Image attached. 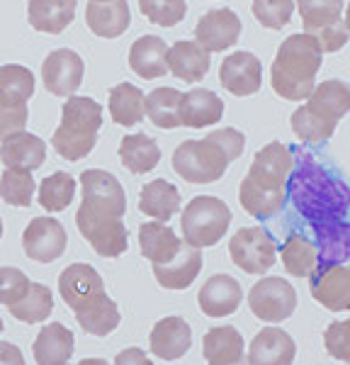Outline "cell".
<instances>
[{
    "instance_id": "cell-1",
    "label": "cell",
    "mask_w": 350,
    "mask_h": 365,
    "mask_svg": "<svg viewBox=\"0 0 350 365\" xmlns=\"http://www.w3.org/2000/svg\"><path fill=\"white\" fill-rule=\"evenodd\" d=\"M287 195L309 225L338 222L350 210V187L334 178L307 149H292Z\"/></svg>"
},
{
    "instance_id": "cell-2",
    "label": "cell",
    "mask_w": 350,
    "mask_h": 365,
    "mask_svg": "<svg viewBox=\"0 0 350 365\" xmlns=\"http://www.w3.org/2000/svg\"><path fill=\"white\" fill-rule=\"evenodd\" d=\"M292 170V151L280 141L265 144L255 154L248 175L241 180V207L255 220H267L285 207L287 178Z\"/></svg>"
},
{
    "instance_id": "cell-3",
    "label": "cell",
    "mask_w": 350,
    "mask_h": 365,
    "mask_svg": "<svg viewBox=\"0 0 350 365\" xmlns=\"http://www.w3.org/2000/svg\"><path fill=\"white\" fill-rule=\"evenodd\" d=\"M246 149V137L238 129L224 127L204 139L183 141L173 151V170L192 185H207L226 173V166Z\"/></svg>"
},
{
    "instance_id": "cell-4",
    "label": "cell",
    "mask_w": 350,
    "mask_h": 365,
    "mask_svg": "<svg viewBox=\"0 0 350 365\" xmlns=\"http://www.w3.org/2000/svg\"><path fill=\"white\" fill-rule=\"evenodd\" d=\"M321 46L307 32L292 34L280 44L270 68V86L280 98L299 103L312 96L321 68Z\"/></svg>"
},
{
    "instance_id": "cell-5",
    "label": "cell",
    "mask_w": 350,
    "mask_h": 365,
    "mask_svg": "<svg viewBox=\"0 0 350 365\" xmlns=\"http://www.w3.org/2000/svg\"><path fill=\"white\" fill-rule=\"evenodd\" d=\"M350 113V86L346 81L329 78L314 86L307 105L290 117L292 132L304 144H324L334 137L336 125Z\"/></svg>"
},
{
    "instance_id": "cell-6",
    "label": "cell",
    "mask_w": 350,
    "mask_h": 365,
    "mask_svg": "<svg viewBox=\"0 0 350 365\" xmlns=\"http://www.w3.org/2000/svg\"><path fill=\"white\" fill-rule=\"evenodd\" d=\"M102 127V105L92 98L71 96L63 103L61 125L51 137L56 154L66 161H80L95 149L97 132Z\"/></svg>"
},
{
    "instance_id": "cell-7",
    "label": "cell",
    "mask_w": 350,
    "mask_h": 365,
    "mask_svg": "<svg viewBox=\"0 0 350 365\" xmlns=\"http://www.w3.org/2000/svg\"><path fill=\"white\" fill-rule=\"evenodd\" d=\"M34 96V73L20 63L0 66V141L25 132L27 103Z\"/></svg>"
},
{
    "instance_id": "cell-8",
    "label": "cell",
    "mask_w": 350,
    "mask_h": 365,
    "mask_svg": "<svg viewBox=\"0 0 350 365\" xmlns=\"http://www.w3.org/2000/svg\"><path fill=\"white\" fill-rule=\"evenodd\" d=\"M231 225V210L226 202L212 195L192 197L188 207L183 212V241L195 249H204V246H214L217 241L224 239Z\"/></svg>"
},
{
    "instance_id": "cell-9",
    "label": "cell",
    "mask_w": 350,
    "mask_h": 365,
    "mask_svg": "<svg viewBox=\"0 0 350 365\" xmlns=\"http://www.w3.org/2000/svg\"><path fill=\"white\" fill-rule=\"evenodd\" d=\"M304 32L312 34L326 54H336L348 42V29L343 22V0H295Z\"/></svg>"
},
{
    "instance_id": "cell-10",
    "label": "cell",
    "mask_w": 350,
    "mask_h": 365,
    "mask_svg": "<svg viewBox=\"0 0 350 365\" xmlns=\"http://www.w3.org/2000/svg\"><path fill=\"white\" fill-rule=\"evenodd\" d=\"M75 227H78V232L83 234L85 241L90 244V249L95 251L97 256L117 258L127 251V246H129L127 227L120 217L97 215V212H92L80 205L78 215H75Z\"/></svg>"
},
{
    "instance_id": "cell-11",
    "label": "cell",
    "mask_w": 350,
    "mask_h": 365,
    "mask_svg": "<svg viewBox=\"0 0 350 365\" xmlns=\"http://www.w3.org/2000/svg\"><path fill=\"white\" fill-rule=\"evenodd\" d=\"M229 256L243 273L262 275L275 263L277 246L262 227H243L229 241Z\"/></svg>"
},
{
    "instance_id": "cell-12",
    "label": "cell",
    "mask_w": 350,
    "mask_h": 365,
    "mask_svg": "<svg viewBox=\"0 0 350 365\" xmlns=\"http://www.w3.org/2000/svg\"><path fill=\"white\" fill-rule=\"evenodd\" d=\"M248 307L267 324L285 322L297 309V290L285 278H262L250 287Z\"/></svg>"
},
{
    "instance_id": "cell-13",
    "label": "cell",
    "mask_w": 350,
    "mask_h": 365,
    "mask_svg": "<svg viewBox=\"0 0 350 365\" xmlns=\"http://www.w3.org/2000/svg\"><path fill=\"white\" fill-rule=\"evenodd\" d=\"M80 187H83V207L97 212V215L120 217L127 212V195L122 182L112 173L100 168H88L80 173Z\"/></svg>"
},
{
    "instance_id": "cell-14",
    "label": "cell",
    "mask_w": 350,
    "mask_h": 365,
    "mask_svg": "<svg viewBox=\"0 0 350 365\" xmlns=\"http://www.w3.org/2000/svg\"><path fill=\"white\" fill-rule=\"evenodd\" d=\"M66 229L54 217H37L22 234V249L32 261L51 263L66 251Z\"/></svg>"
},
{
    "instance_id": "cell-15",
    "label": "cell",
    "mask_w": 350,
    "mask_h": 365,
    "mask_svg": "<svg viewBox=\"0 0 350 365\" xmlns=\"http://www.w3.org/2000/svg\"><path fill=\"white\" fill-rule=\"evenodd\" d=\"M85 63L71 49H56L44 58L42 63V81L46 91L58 98H71L78 86L83 83Z\"/></svg>"
},
{
    "instance_id": "cell-16",
    "label": "cell",
    "mask_w": 350,
    "mask_h": 365,
    "mask_svg": "<svg viewBox=\"0 0 350 365\" xmlns=\"http://www.w3.org/2000/svg\"><path fill=\"white\" fill-rule=\"evenodd\" d=\"M195 37L197 44L202 49H207L209 54L212 51H224L238 42L241 37V17H238L233 10L229 8H217L209 10L200 17L195 27Z\"/></svg>"
},
{
    "instance_id": "cell-17",
    "label": "cell",
    "mask_w": 350,
    "mask_h": 365,
    "mask_svg": "<svg viewBox=\"0 0 350 365\" xmlns=\"http://www.w3.org/2000/svg\"><path fill=\"white\" fill-rule=\"evenodd\" d=\"M219 81L231 96L248 98L260 91L262 83V63L250 51H233L221 61Z\"/></svg>"
},
{
    "instance_id": "cell-18",
    "label": "cell",
    "mask_w": 350,
    "mask_h": 365,
    "mask_svg": "<svg viewBox=\"0 0 350 365\" xmlns=\"http://www.w3.org/2000/svg\"><path fill=\"white\" fill-rule=\"evenodd\" d=\"M312 282V297L321 307L331 312L350 309V268L348 266H326L317 268L309 275Z\"/></svg>"
},
{
    "instance_id": "cell-19",
    "label": "cell",
    "mask_w": 350,
    "mask_h": 365,
    "mask_svg": "<svg viewBox=\"0 0 350 365\" xmlns=\"http://www.w3.org/2000/svg\"><path fill=\"white\" fill-rule=\"evenodd\" d=\"M202 249H195L190 244H183L171 261L154 263V275L161 287L166 290H188L202 270Z\"/></svg>"
},
{
    "instance_id": "cell-20",
    "label": "cell",
    "mask_w": 350,
    "mask_h": 365,
    "mask_svg": "<svg viewBox=\"0 0 350 365\" xmlns=\"http://www.w3.org/2000/svg\"><path fill=\"white\" fill-rule=\"evenodd\" d=\"M297 356V344L287 331L267 327L255 334L248 349V365H292Z\"/></svg>"
},
{
    "instance_id": "cell-21",
    "label": "cell",
    "mask_w": 350,
    "mask_h": 365,
    "mask_svg": "<svg viewBox=\"0 0 350 365\" xmlns=\"http://www.w3.org/2000/svg\"><path fill=\"white\" fill-rule=\"evenodd\" d=\"M243 299V290L238 285V280H233L231 275H212L207 282L202 285L200 295H197V302H200V309L207 317H229L233 314L238 307H241Z\"/></svg>"
},
{
    "instance_id": "cell-22",
    "label": "cell",
    "mask_w": 350,
    "mask_h": 365,
    "mask_svg": "<svg viewBox=\"0 0 350 365\" xmlns=\"http://www.w3.org/2000/svg\"><path fill=\"white\" fill-rule=\"evenodd\" d=\"M58 292H61L63 302L75 312L78 307H83L88 299L105 292V282L92 266H88V263H73L58 278Z\"/></svg>"
},
{
    "instance_id": "cell-23",
    "label": "cell",
    "mask_w": 350,
    "mask_h": 365,
    "mask_svg": "<svg viewBox=\"0 0 350 365\" xmlns=\"http://www.w3.org/2000/svg\"><path fill=\"white\" fill-rule=\"evenodd\" d=\"M151 351L161 361H178L192 346V331L190 324L180 317H166V319L156 322V327L151 329Z\"/></svg>"
},
{
    "instance_id": "cell-24",
    "label": "cell",
    "mask_w": 350,
    "mask_h": 365,
    "mask_svg": "<svg viewBox=\"0 0 350 365\" xmlns=\"http://www.w3.org/2000/svg\"><path fill=\"white\" fill-rule=\"evenodd\" d=\"M85 22L90 32L102 39L122 37L132 22L129 3L127 0H105V3L90 0L85 8Z\"/></svg>"
},
{
    "instance_id": "cell-25",
    "label": "cell",
    "mask_w": 350,
    "mask_h": 365,
    "mask_svg": "<svg viewBox=\"0 0 350 365\" xmlns=\"http://www.w3.org/2000/svg\"><path fill=\"white\" fill-rule=\"evenodd\" d=\"M312 232L317 237V268L341 266L350 258V222H317L312 225Z\"/></svg>"
},
{
    "instance_id": "cell-26",
    "label": "cell",
    "mask_w": 350,
    "mask_h": 365,
    "mask_svg": "<svg viewBox=\"0 0 350 365\" xmlns=\"http://www.w3.org/2000/svg\"><path fill=\"white\" fill-rule=\"evenodd\" d=\"M221 115H224V103L217 93L207 91V88H195L190 93H183V103H180V127H209L219 125Z\"/></svg>"
},
{
    "instance_id": "cell-27",
    "label": "cell",
    "mask_w": 350,
    "mask_h": 365,
    "mask_svg": "<svg viewBox=\"0 0 350 365\" xmlns=\"http://www.w3.org/2000/svg\"><path fill=\"white\" fill-rule=\"evenodd\" d=\"M168 46L156 34L139 37L129 49V68L146 81L161 78L168 73Z\"/></svg>"
},
{
    "instance_id": "cell-28",
    "label": "cell",
    "mask_w": 350,
    "mask_h": 365,
    "mask_svg": "<svg viewBox=\"0 0 350 365\" xmlns=\"http://www.w3.org/2000/svg\"><path fill=\"white\" fill-rule=\"evenodd\" d=\"M32 353L37 365H68L73 356V331L58 322H51L34 339Z\"/></svg>"
},
{
    "instance_id": "cell-29",
    "label": "cell",
    "mask_w": 350,
    "mask_h": 365,
    "mask_svg": "<svg viewBox=\"0 0 350 365\" xmlns=\"http://www.w3.org/2000/svg\"><path fill=\"white\" fill-rule=\"evenodd\" d=\"M209 66V51L197 42H175V46L168 49V71L185 83H200Z\"/></svg>"
},
{
    "instance_id": "cell-30",
    "label": "cell",
    "mask_w": 350,
    "mask_h": 365,
    "mask_svg": "<svg viewBox=\"0 0 350 365\" xmlns=\"http://www.w3.org/2000/svg\"><path fill=\"white\" fill-rule=\"evenodd\" d=\"M75 319H78L80 329L85 334H92V336H107L112 334L117 327H120V309H117V302L110 299L107 292H100L92 299H88L83 307H78L73 312Z\"/></svg>"
},
{
    "instance_id": "cell-31",
    "label": "cell",
    "mask_w": 350,
    "mask_h": 365,
    "mask_svg": "<svg viewBox=\"0 0 350 365\" xmlns=\"http://www.w3.org/2000/svg\"><path fill=\"white\" fill-rule=\"evenodd\" d=\"M0 161L5 163V168L34 170L46 161V144L37 134L20 132L3 141V146H0Z\"/></svg>"
},
{
    "instance_id": "cell-32",
    "label": "cell",
    "mask_w": 350,
    "mask_h": 365,
    "mask_svg": "<svg viewBox=\"0 0 350 365\" xmlns=\"http://www.w3.org/2000/svg\"><path fill=\"white\" fill-rule=\"evenodd\" d=\"M75 0H29V25L46 34H61L75 17Z\"/></svg>"
},
{
    "instance_id": "cell-33",
    "label": "cell",
    "mask_w": 350,
    "mask_h": 365,
    "mask_svg": "<svg viewBox=\"0 0 350 365\" xmlns=\"http://www.w3.org/2000/svg\"><path fill=\"white\" fill-rule=\"evenodd\" d=\"M139 210L144 215L154 217L156 222L166 225L168 220H173V215L180 210V192L173 182L156 178L146 182L142 187V195H139Z\"/></svg>"
},
{
    "instance_id": "cell-34",
    "label": "cell",
    "mask_w": 350,
    "mask_h": 365,
    "mask_svg": "<svg viewBox=\"0 0 350 365\" xmlns=\"http://www.w3.org/2000/svg\"><path fill=\"white\" fill-rule=\"evenodd\" d=\"M202 353L209 365H233L243 358V336L233 327H214L204 334Z\"/></svg>"
},
{
    "instance_id": "cell-35",
    "label": "cell",
    "mask_w": 350,
    "mask_h": 365,
    "mask_svg": "<svg viewBox=\"0 0 350 365\" xmlns=\"http://www.w3.org/2000/svg\"><path fill=\"white\" fill-rule=\"evenodd\" d=\"M185 241L175 237V232L163 222H146L139 227V246L151 263H166L180 251Z\"/></svg>"
},
{
    "instance_id": "cell-36",
    "label": "cell",
    "mask_w": 350,
    "mask_h": 365,
    "mask_svg": "<svg viewBox=\"0 0 350 365\" xmlns=\"http://www.w3.org/2000/svg\"><path fill=\"white\" fill-rule=\"evenodd\" d=\"M120 158L127 170L142 175L159 166L161 149L149 134H127L120 144Z\"/></svg>"
},
{
    "instance_id": "cell-37",
    "label": "cell",
    "mask_w": 350,
    "mask_h": 365,
    "mask_svg": "<svg viewBox=\"0 0 350 365\" xmlns=\"http://www.w3.org/2000/svg\"><path fill=\"white\" fill-rule=\"evenodd\" d=\"M144 93L132 83H120L110 91V115L117 125L122 127H134L144 120L146 110H144Z\"/></svg>"
},
{
    "instance_id": "cell-38",
    "label": "cell",
    "mask_w": 350,
    "mask_h": 365,
    "mask_svg": "<svg viewBox=\"0 0 350 365\" xmlns=\"http://www.w3.org/2000/svg\"><path fill=\"white\" fill-rule=\"evenodd\" d=\"M180 103L183 93L175 88H156L144 100L146 117L159 129H175L180 127Z\"/></svg>"
},
{
    "instance_id": "cell-39",
    "label": "cell",
    "mask_w": 350,
    "mask_h": 365,
    "mask_svg": "<svg viewBox=\"0 0 350 365\" xmlns=\"http://www.w3.org/2000/svg\"><path fill=\"white\" fill-rule=\"evenodd\" d=\"M280 258H282V266L290 275L295 278H309V275L317 270L319 253L317 246L312 244L302 234H292V237L280 246Z\"/></svg>"
},
{
    "instance_id": "cell-40",
    "label": "cell",
    "mask_w": 350,
    "mask_h": 365,
    "mask_svg": "<svg viewBox=\"0 0 350 365\" xmlns=\"http://www.w3.org/2000/svg\"><path fill=\"white\" fill-rule=\"evenodd\" d=\"M8 309L17 322H25V324L44 322L49 319L51 309H54V292L46 285H42V282H29L27 295L20 302L10 304Z\"/></svg>"
},
{
    "instance_id": "cell-41",
    "label": "cell",
    "mask_w": 350,
    "mask_h": 365,
    "mask_svg": "<svg viewBox=\"0 0 350 365\" xmlns=\"http://www.w3.org/2000/svg\"><path fill=\"white\" fill-rule=\"evenodd\" d=\"M75 195V178L71 173H51L39 182V205L46 212H63L73 202Z\"/></svg>"
},
{
    "instance_id": "cell-42",
    "label": "cell",
    "mask_w": 350,
    "mask_h": 365,
    "mask_svg": "<svg viewBox=\"0 0 350 365\" xmlns=\"http://www.w3.org/2000/svg\"><path fill=\"white\" fill-rule=\"evenodd\" d=\"M37 190V182L32 178V170L25 168H5L0 175V197L13 207H29Z\"/></svg>"
},
{
    "instance_id": "cell-43",
    "label": "cell",
    "mask_w": 350,
    "mask_h": 365,
    "mask_svg": "<svg viewBox=\"0 0 350 365\" xmlns=\"http://www.w3.org/2000/svg\"><path fill=\"white\" fill-rule=\"evenodd\" d=\"M139 10L154 25L175 27L188 13V5L185 0H139Z\"/></svg>"
},
{
    "instance_id": "cell-44",
    "label": "cell",
    "mask_w": 350,
    "mask_h": 365,
    "mask_svg": "<svg viewBox=\"0 0 350 365\" xmlns=\"http://www.w3.org/2000/svg\"><path fill=\"white\" fill-rule=\"evenodd\" d=\"M253 17L267 29H282L292 20L295 0H253Z\"/></svg>"
},
{
    "instance_id": "cell-45",
    "label": "cell",
    "mask_w": 350,
    "mask_h": 365,
    "mask_svg": "<svg viewBox=\"0 0 350 365\" xmlns=\"http://www.w3.org/2000/svg\"><path fill=\"white\" fill-rule=\"evenodd\" d=\"M29 280L20 268H0V304L10 307V304L20 302L29 290Z\"/></svg>"
},
{
    "instance_id": "cell-46",
    "label": "cell",
    "mask_w": 350,
    "mask_h": 365,
    "mask_svg": "<svg viewBox=\"0 0 350 365\" xmlns=\"http://www.w3.org/2000/svg\"><path fill=\"white\" fill-rule=\"evenodd\" d=\"M324 346L331 358L350 363V319L329 324V329L324 331Z\"/></svg>"
},
{
    "instance_id": "cell-47",
    "label": "cell",
    "mask_w": 350,
    "mask_h": 365,
    "mask_svg": "<svg viewBox=\"0 0 350 365\" xmlns=\"http://www.w3.org/2000/svg\"><path fill=\"white\" fill-rule=\"evenodd\" d=\"M115 365H154V363H151V358L142 349H124L122 353H117Z\"/></svg>"
},
{
    "instance_id": "cell-48",
    "label": "cell",
    "mask_w": 350,
    "mask_h": 365,
    "mask_svg": "<svg viewBox=\"0 0 350 365\" xmlns=\"http://www.w3.org/2000/svg\"><path fill=\"white\" fill-rule=\"evenodd\" d=\"M0 365H25V356L15 344L0 341Z\"/></svg>"
},
{
    "instance_id": "cell-49",
    "label": "cell",
    "mask_w": 350,
    "mask_h": 365,
    "mask_svg": "<svg viewBox=\"0 0 350 365\" xmlns=\"http://www.w3.org/2000/svg\"><path fill=\"white\" fill-rule=\"evenodd\" d=\"M78 365H110V363L102 361V358H85V361H78Z\"/></svg>"
},
{
    "instance_id": "cell-50",
    "label": "cell",
    "mask_w": 350,
    "mask_h": 365,
    "mask_svg": "<svg viewBox=\"0 0 350 365\" xmlns=\"http://www.w3.org/2000/svg\"><path fill=\"white\" fill-rule=\"evenodd\" d=\"M343 22H346V29L350 34V5H348V8H343Z\"/></svg>"
},
{
    "instance_id": "cell-51",
    "label": "cell",
    "mask_w": 350,
    "mask_h": 365,
    "mask_svg": "<svg viewBox=\"0 0 350 365\" xmlns=\"http://www.w3.org/2000/svg\"><path fill=\"white\" fill-rule=\"evenodd\" d=\"M233 365H248V361H246V358H241V361H236Z\"/></svg>"
},
{
    "instance_id": "cell-52",
    "label": "cell",
    "mask_w": 350,
    "mask_h": 365,
    "mask_svg": "<svg viewBox=\"0 0 350 365\" xmlns=\"http://www.w3.org/2000/svg\"><path fill=\"white\" fill-rule=\"evenodd\" d=\"M0 237H3V220H0Z\"/></svg>"
},
{
    "instance_id": "cell-53",
    "label": "cell",
    "mask_w": 350,
    "mask_h": 365,
    "mask_svg": "<svg viewBox=\"0 0 350 365\" xmlns=\"http://www.w3.org/2000/svg\"><path fill=\"white\" fill-rule=\"evenodd\" d=\"M0 334H3V319H0Z\"/></svg>"
},
{
    "instance_id": "cell-54",
    "label": "cell",
    "mask_w": 350,
    "mask_h": 365,
    "mask_svg": "<svg viewBox=\"0 0 350 365\" xmlns=\"http://www.w3.org/2000/svg\"><path fill=\"white\" fill-rule=\"evenodd\" d=\"M95 3H105V0H95Z\"/></svg>"
},
{
    "instance_id": "cell-55",
    "label": "cell",
    "mask_w": 350,
    "mask_h": 365,
    "mask_svg": "<svg viewBox=\"0 0 350 365\" xmlns=\"http://www.w3.org/2000/svg\"><path fill=\"white\" fill-rule=\"evenodd\" d=\"M348 261H350V258H348Z\"/></svg>"
}]
</instances>
